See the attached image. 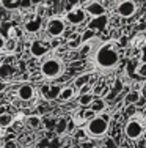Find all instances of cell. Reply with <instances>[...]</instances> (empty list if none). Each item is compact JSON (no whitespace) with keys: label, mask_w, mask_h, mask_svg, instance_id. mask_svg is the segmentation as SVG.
I'll return each mask as SVG.
<instances>
[{"label":"cell","mask_w":146,"mask_h":148,"mask_svg":"<svg viewBox=\"0 0 146 148\" xmlns=\"http://www.w3.org/2000/svg\"><path fill=\"white\" fill-rule=\"evenodd\" d=\"M118 62H120V54L113 47L112 43L102 44L94 54V63L97 68L102 69V71H110V69L116 68Z\"/></svg>","instance_id":"obj_1"},{"label":"cell","mask_w":146,"mask_h":148,"mask_svg":"<svg viewBox=\"0 0 146 148\" xmlns=\"http://www.w3.org/2000/svg\"><path fill=\"white\" fill-rule=\"evenodd\" d=\"M63 73V62L57 57H49L41 63V74L46 79H57Z\"/></svg>","instance_id":"obj_2"},{"label":"cell","mask_w":146,"mask_h":148,"mask_svg":"<svg viewBox=\"0 0 146 148\" xmlns=\"http://www.w3.org/2000/svg\"><path fill=\"white\" fill-rule=\"evenodd\" d=\"M85 131L91 137H102L109 131V121H105L102 117H94L86 123Z\"/></svg>","instance_id":"obj_3"},{"label":"cell","mask_w":146,"mask_h":148,"mask_svg":"<svg viewBox=\"0 0 146 148\" xmlns=\"http://www.w3.org/2000/svg\"><path fill=\"white\" fill-rule=\"evenodd\" d=\"M143 132H145V128L138 120H129L124 126V134L130 140H138L143 136Z\"/></svg>","instance_id":"obj_4"},{"label":"cell","mask_w":146,"mask_h":148,"mask_svg":"<svg viewBox=\"0 0 146 148\" xmlns=\"http://www.w3.org/2000/svg\"><path fill=\"white\" fill-rule=\"evenodd\" d=\"M66 30V24L63 19H60V17H52V19H49L47 22V33L50 35L52 38H58L61 36V35L65 33Z\"/></svg>","instance_id":"obj_5"},{"label":"cell","mask_w":146,"mask_h":148,"mask_svg":"<svg viewBox=\"0 0 146 148\" xmlns=\"http://www.w3.org/2000/svg\"><path fill=\"white\" fill-rule=\"evenodd\" d=\"M85 19H86L85 10L79 8V6H75V8H72L71 11L66 13V21H68L69 24H72V25H80Z\"/></svg>","instance_id":"obj_6"},{"label":"cell","mask_w":146,"mask_h":148,"mask_svg":"<svg viewBox=\"0 0 146 148\" xmlns=\"http://www.w3.org/2000/svg\"><path fill=\"white\" fill-rule=\"evenodd\" d=\"M135 11H137V5H135L132 0H123V2L116 6V13L121 17H130Z\"/></svg>","instance_id":"obj_7"},{"label":"cell","mask_w":146,"mask_h":148,"mask_svg":"<svg viewBox=\"0 0 146 148\" xmlns=\"http://www.w3.org/2000/svg\"><path fill=\"white\" fill-rule=\"evenodd\" d=\"M83 10H85L86 14H90V16H93V17H101V16L105 14V8H104V5H101L99 2H90V3H86V6Z\"/></svg>","instance_id":"obj_8"},{"label":"cell","mask_w":146,"mask_h":148,"mask_svg":"<svg viewBox=\"0 0 146 148\" xmlns=\"http://www.w3.org/2000/svg\"><path fill=\"white\" fill-rule=\"evenodd\" d=\"M30 52H32L33 57H44V55L49 52V47L46 44L43 43V41H33L32 46H30Z\"/></svg>","instance_id":"obj_9"},{"label":"cell","mask_w":146,"mask_h":148,"mask_svg":"<svg viewBox=\"0 0 146 148\" xmlns=\"http://www.w3.org/2000/svg\"><path fill=\"white\" fill-rule=\"evenodd\" d=\"M33 95H35V90H33V87L30 85V84H22V85L17 88V96H19L22 101L32 99Z\"/></svg>","instance_id":"obj_10"},{"label":"cell","mask_w":146,"mask_h":148,"mask_svg":"<svg viewBox=\"0 0 146 148\" xmlns=\"http://www.w3.org/2000/svg\"><path fill=\"white\" fill-rule=\"evenodd\" d=\"M107 107V103L102 99V98H94L93 99V103L90 104V109H91L94 114H101V112H104Z\"/></svg>","instance_id":"obj_11"},{"label":"cell","mask_w":146,"mask_h":148,"mask_svg":"<svg viewBox=\"0 0 146 148\" xmlns=\"http://www.w3.org/2000/svg\"><path fill=\"white\" fill-rule=\"evenodd\" d=\"M74 88L72 87H65V88H61L60 95H58V99L60 101H69L72 96H74Z\"/></svg>","instance_id":"obj_12"},{"label":"cell","mask_w":146,"mask_h":148,"mask_svg":"<svg viewBox=\"0 0 146 148\" xmlns=\"http://www.w3.org/2000/svg\"><path fill=\"white\" fill-rule=\"evenodd\" d=\"M39 29H41V21L39 19H32L25 24V30L29 32V33H36Z\"/></svg>","instance_id":"obj_13"},{"label":"cell","mask_w":146,"mask_h":148,"mask_svg":"<svg viewBox=\"0 0 146 148\" xmlns=\"http://www.w3.org/2000/svg\"><path fill=\"white\" fill-rule=\"evenodd\" d=\"M93 99H94V95L93 93H82L80 96H79V104L83 106V107H90V104L93 103Z\"/></svg>","instance_id":"obj_14"},{"label":"cell","mask_w":146,"mask_h":148,"mask_svg":"<svg viewBox=\"0 0 146 148\" xmlns=\"http://www.w3.org/2000/svg\"><path fill=\"white\" fill-rule=\"evenodd\" d=\"M13 123V115L11 114H0V128H8V126H11Z\"/></svg>","instance_id":"obj_15"},{"label":"cell","mask_w":146,"mask_h":148,"mask_svg":"<svg viewBox=\"0 0 146 148\" xmlns=\"http://www.w3.org/2000/svg\"><path fill=\"white\" fill-rule=\"evenodd\" d=\"M60 91H61V87L60 85H52V87H49V90H47L46 95H47L49 99H58Z\"/></svg>","instance_id":"obj_16"},{"label":"cell","mask_w":146,"mask_h":148,"mask_svg":"<svg viewBox=\"0 0 146 148\" xmlns=\"http://www.w3.org/2000/svg\"><path fill=\"white\" fill-rule=\"evenodd\" d=\"M13 76V68L10 65H2L0 66V77H2L3 80L10 79V77Z\"/></svg>","instance_id":"obj_17"},{"label":"cell","mask_w":146,"mask_h":148,"mask_svg":"<svg viewBox=\"0 0 146 148\" xmlns=\"http://www.w3.org/2000/svg\"><path fill=\"white\" fill-rule=\"evenodd\" d=\"M105 24H107V19H105V14H104L101 17H94V21H93V24L90 27H91V30L93 29H104Z\"/></svg>","instance_id":"obj_18"},{"label":"cell","mask_w":146,"mask_h":148,"mask_svg":"<svg viewBox=\"0 0 146 148\" xmlns=\"http://www.w3.org/2000/svg\"><path fill=\"white\" fill-rule=\"evenodd\" d=\"M141 98V95H140V91H130L129 95L126 96V104H137V101Z\"/></svg>","instance_id":"obj_19"},{"label":"cell","mask_w":146,"mask_h":148,"mask_svg":"<svg viewBox=\"0 0 146 148\" xmlns=\"http://www.w3.org/2000/svg\"><path fill=\"white\" fill-rule=\"evenodd\" d=\"M88 80H90V74H82V76H79L77 79H75L74 87H77V88H82V87H85L86 84H88Z\"/></svg>","instance_id":"obj_20"},{"label":"cell","mask_w":146,"mask_h":148,"mask_svg":"<svg viewBox=\"0 0 146 148\" xmlns=\"http://www.w3.org/2000/svg\"><path fill=\"white\" fill-rule=\"evenodd\" d=\"M20 2H22V0H0V3H2L6 10H13V8L20 6Z\"/></svg>","instance_id":"obj_21"},{"label":"cell","mask_w":146,"mask_h":148,"mask_svg":"<svg viewBox=\"0 0 146 148\" xmlns=\"http://www.w3.org/2000/svg\"><path fill=\"white\" fill-rule=\"evenodd\" d=\"M27 125L30 126L32 129H38L39 128V125H41V120H39V117H29L27 118Z\"/></svg>","instance_id":"obj_22"},{"label":"cell","mask_w":146,"mask_h":148,"mask_svg":"<svg viewBox=\"0 0 146 148\" xmlns=\"http://www.w3.org/2000/svg\"><path fill=\"white\" fill-rule=\"evenodd\" d=\"M16 47H17V41L14 40V38H10V40H6V43H5V51H6V52L16 51Z\"/></svg>","instance_id":"obj_23"},{"label":"cell","mask_w":146,"mask_h":148,"mask_svg":"<svg viewBox=\"0 0 146 148\" xmlns=\"http://www.w3.org/2000/svg\"><path fill=\"white\" fill-rule=\"evenodd\" d=\"M66 125H68V121H66L65 118H61V120H58V123H57V132L58 134H63V132H66Z\"/></svg>","instance_id":"obj_24"},{"label":"cell","mask_w":146,"mask_h":148,"mask_svg":"<svg viewBox=\"0 0 146 148\" xmlns=\"http://www.w3.org/2000/svg\"><path fill=\"white\" fill-rule=\"evenodd\" d=\"M135 73H137V76L140 77H146V63L141 62L140 65L137 66V69H135Z\"/></svg>","instance_id":"obj_25"},{"label":"cell","mask_w":146,"mask_h":148,"mask_svg":"<svg viewBox=\"0 0 146 148\" xmlns=\"http://www.w3.org/2000/svg\"><path fill=\"white\" fill-rule=\"evenodd\" d=\"M72 38H74V40H72V41H69V43H68V46H69V47H71V49H75V47H79V46H80V38H79V35H72Z\"/></svg>","instance_id":"obj_26"},{"label":"cell","mask_w":146,"mask_h":148,"mask_svg":"<svg viewBox=\"0 0 146 148\" xmlns=\"http://www.w3.org/2000/svg\"><path fill=\"white\" fill-rule=\"evenodd\" d=\"M77 139L80 140V142H83V140L88 139V134H86L85 129H79V131H77Z\"/></svg>","instance_id":"obj_27"},{"label":"cell","mask_w":146,"mask_h":148,"mask_svg":"<svg viewBox=\"0 0 146 148\" xmlns=\"http://www.w3.org/2000/svg\"><path fill=\"white\" fill-rule=\"evenodd\" d=\"M94 117H96V114L91 110V109H90V110H83V118H85V120H88V121H90V120L94 118Z\"/></svg>","instance_id":"obj_28"},{"label":"cell","mask_w":146,"mask_h":148,"mask_svg":"<svg viewBox=\"0 0 146 148\" xmlns=\"http://www.w3.org/2000/svg\"><path fill=\"white\" fill-rule=\"evenodd\" d=\"M80 148H94V142H91V140H83V142H80Z\"/></svg>","instance_id":"obj_29"},{"label":"cell","mask_w":146,"mask_h":148,"mask_svg":"<svg viewBox=\"0 0 146 148\" xmlns=\"http://www.w3.org/2000/svg\"><path fill=\"white\" fill-rule=\"evenodd\" d=\"M3 148H17V142H16V140H8Z\"/></svg>","instance_id":"obj_30"},{"label":"cell","mask_w":146,"mask_h":148,"mask_svg":"<svg viewBox=\"0 0 146 148\" xmlns=\"http://www.w3.org/2000/svg\"><path fill=\"white\" fill-rule=\"evenodd\" d=\"M5 43H6L5 36H3L2 33H0V52H3V51H5Z\"/></svg>","instance_id":"obj_31"},{"label":"cell","mask_w":146,"mask_h":148,"mask_svg":"<svg viewBox=\"0 0 146 148\" xmlns=\"http://www.w3.org/2000/svg\"><path fill=\"white\" fill-rule=\"evenodd\" d=\"M74 128H75V121L74 120H69L68 125H66V131H72Z\"/></svg>","instance_id":"obj_32"},{"label":"cell","mask_w":146,"mask_h":148,"mask_svg":"<svg viewBox=\"0 0 146 148\" xmlns=\"http://www.w3.org/2000/svg\"><path fill=\"white\" fill-rule=\"evenodd\" d=\"M93 33H94V32H93V30H88V32H86V33H85V35H83V36H82V41H86V40H90V38L93 36Z\"/></svg>","instance_id":"obj_33"},{"label":"cell","mask_w":146,"mask_h":148,"mask_svg":"<svg viewBox=\"0 0 146 148\" xmlns=\"http://www.w3.org/2000/svg\"><path fill=\"white\" fill-rule=\"evenodd\" d=\"M88 52H90V44H85V46L82 47V55H86Z\"/></svg>","instance_id":"obj_34"},{"label":"cell","mask_w":146,"mask_h":148,"mask_svg":"<svg viewBox=\"0 0 146 148\" xmlns=\"http://www.w3.org/2000/svg\"><path fill=\"white\" fill-rule=\"evenodd\" d=\"M141 62L146 63V46H145L143 49H141Z\"/></svg>","instance_id":"obj_35"},{"label":"cell","mask_w":146,"mask_h":148,"mask_svg":"<svg viewBox=\"0 0 146 148\" xmlns=\"http://www.w3.org/2000/svg\"><path fill=\"white\" fill-rule=\"evenodd\" d=\"M68 2H69V5H71V6H74V8L79 5V0H68Z\"/></svg>","instance_id":"obj_36"},{"label":"cell","mask_w":146,"mask_h":148,"mask_svg":"<svg viewBox=\"0 0 146 148\" xmlns=\"http://www.w3.org/2000/svg\"><path fill=\"white\" fill-rule=\"evenodd\" d=\"M20 5H24V6H30V5H32V2H30V0H22V2H20Z\"/></svg>","instance_id":"obj_37"},{"label":"cell","mask_w":146,"mask_h":148,"mask_svg":"<svg viewBox=\"0 0 146 148\" xmlns=\"http://www.w3.org/2000/svg\"><path fill=\"white\" fill-rule=\"evenodd\" d=\"M107 145H109V147H112V148H115V143H113V140H112V139H109V140H107Z\"/></svg>","instance_id":"obj_38"},{"label":"cell","mask_w":146,"mask_h":148,"mask_svg":"<svg viewBox=\"0 0 146 148\" xmlns=\"http://www.w3.org/2000/svg\"><path fill=\"white\" fill-rule=\"evenodd\" d=\"M102 88H104V85H99L97 88H94V93H101V90H102Z\"/></svg>","instance_id":"obj_39"},{"label":"cell","mask_w":146,"mask_h":148,"mask_svg":"<svg viewBox=\"0 0 146 148\" xmlns=\"http://www.w3.org/2000/svg\"><path fill=\"white\" fill-rule=\"evenodd\" d=\"M140 95H143V98H146V87H143V90L140 91Z\"/></svg>","instance_id":"obj_40"},{"label":"cell","mask_w":146,"mask_h":148,"mask_svg":"<svg viewBox=\"0 0 146 148\" xmlns=\"http://www.w3.org/2000/svg\"><path fill=\"white\" fill-rule=\"evenodd\" d=\"M32 3H39V0H30Z\"/></svg>","instance_id":"obj_41"},{"label":"cell","mask_w":146,"mask_h":148,"mask_svg":"<svg viewBox=\"0 0 146 148\" xmlns=\"http://www.w3.org/2000/svg\"><path fill=\"white\" fill-rule=\"evenodd\" d=\"M2 90H3V84L0 82V91H2Z\"/></svg>","instance_id":"obj_42"},{"label":"cell","mask_w":146,"mask_h":148,"mask_svg":"<svg viewBox=\"0 0 146 148\" xmlns=\"http://www.w3.org/2000/svg\"><path fill=\"white\" fill-rule=\"evenodd\" d=\"M2 132H3V131H2V128H0V136H2Z\"/></svg>","instance_id":"obj_43"},{"label":"cell","mask_w":146,"mask_h":148,"mask_svg":"<svg viewBox=\"0 0 146 148\" xmlns=\"http://www.w3.org/2000/svg\"><path fill=\"white\" fill-rule=\"evenodd\" d=\"M145 126H146V123H145Z\"/></svg>","instance_id":"obj_44"}]
</instances>
